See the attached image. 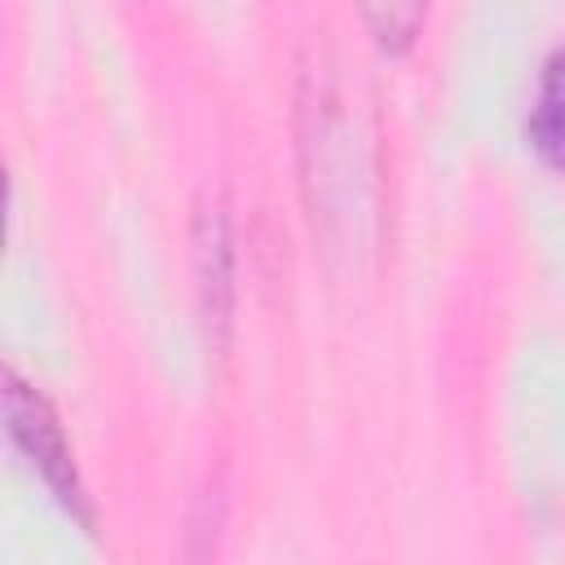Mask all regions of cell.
<instances>
[{
    "mask_svg": "<svg viewBox=\"0 0 565 565\" xmlns=\"http://www.w3.org/2000/svg\"><path fill=\"white\" fill-rule=\"evenodd\" d=\"M296 150L313 230L331 256L358 260L375 225V137L327 49L300 62Z\"/></svg>",
    "mask_w": 565,
    "mask_h": 565,
    "instance_id": "cell-1",
    "label": "cell"
},
{
    "mask_svg": "<svg viewBox=\"0 0 565 565\" xmlns=\"http://www.w3.org/2000/svg\"><path fill=\"white\" fill-rule=\"evenodd\" d=\"M4 415H9V433L13 441L26 450V459L40 468V477L49 481V490L57 494V503L84 525L93 530V503H88V490L79 481V468H75V455H71V441L53 415V406L13 371L4 366Z\"/></svg>",
    "mask_w": 565,
    "mask_h": 565,
    "instance_id": "cell-2",
    "label": "cell"
},
{
    "mask_svg": "<svg viewBox=\"0 0 565 565\" xmlns=\"http://www.w3.org/2000/svg\"><path fill=\"white\" fill-rule=\"evenodd\" d=\"M194 256H199V291L207 327L225 331L234 309V247H230V216L221 199H203L194 216Z\"/></svg>",
    "mask_w": 565,
    "mask_h": 565,
    "instance_id": "cell-3",
    "label": "cell"
},
{
    "mask_svg": "<svg viewBox=\"0 0 565 565\" xmlns=\"http://www.w3.org/2000/svg\"><path fill=\"white\" fill-rule=\"evenodd\" d=\"M530 146L547 163L565 168V49H556L543 62L539 93H534V106H530Z\"/></svg>",
    "mask_w": 565,
    "mask_h": 565,
    "instance_id": "cell-4",
    "label": "cell"
},
{
    "mask_svg": "<svg viewBox=\"0 0 565 565\" xmlns=\"http://www.w3.org/2000/svg\"><path fill=\"white\" fill-rule=\"evenodd\" d=\"M358 4H362V18H366L371 35L384 49H406L419 35L424 9H428V0H358Z\"/></svg>",
    "mask_w": 565,
    "mask_h": 565,
    "instance_id": "cell-5",
    "label": "cell"
}]
</instances>
